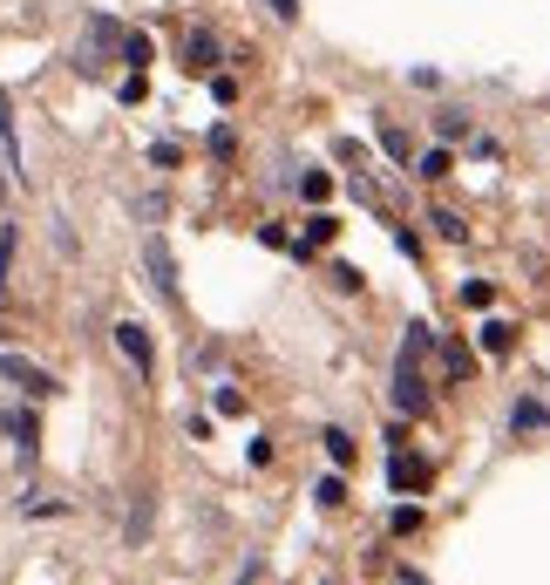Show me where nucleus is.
<instances>
[{
    "mask_svg": "<svg viewBox=\"0 0 550 585\" xmlns=\"http://www.w3.org/2000/svg\"><path fill=\"white\" fill-rule=\"evenodd\" d=\"M436 347V327H408V340H402V355H395V409L402 415H428V381H421V355Z\"/></svg>",
    "mask_w": 550,
    "mask_h": 585,
    "instance_id": "nucleus-1",
    "label": "nucleus"
},
{
    "mask_svg": "<svg viewBox=\"0 0 550 585\" xmlns=\"http://www.w3.org/2000/svg\"><path fill=\"white\" fill-rule=\"evenodd\" d=\"M109 48L123 55V28H116V21H102V14H96V21H89V42L75 48V68H82V75H102V55H109Z\"/></svg>",
    "mask_w": 550,
    "mask_h": 585,
    "instance_id": "nucleus-2",
    "label": "nucleus"
},
{
    "mask_svg": "<svg viewBox=\"0 0 550 585\" xmlns=\"http://www.w3.org/2000/svg\"><path fill=\"white\" fill-rule=\"evenodd\" d=\"M0 381H21L28 396H42V402H48V396H62V381H55L48 368H34L28 355H0Z\"/></svg>",
    "mask_w": 550,
    "mask_h": 585,
    "instance_id": "nucleus-3",
    "label": "nucleus"
},
{
    "mask_svg": "<svg viewBox=\"0 0 550 585\" xmlns=\"http://www.w3.org/2000/svg\"><path fill=\"white\" fill-rule=\"evenodd\" d=\"M116 347H123V361H130L136 375L156 368V347H150V327H143V321H116Z\"/></svg>",
    "mask_w": 550,
    "mask_h": 585,
    "instance_id": "nucleus-4",
    "label": "nucleus"
},
{
    "mask_svg": "<svg viewBox=\"0 0 550 585\" xmlns=\"http://www.w3.org/2000/svg\"><path fill=\"white\" fill-rule=\"evenodd\" d=\"M143 272H150V286L164 293V300H177V259H170L164 239H143Z\"/></svg>",
    "mask_w": 550,
    "mask_h": 585,
    "instance_id": "nucleus-5",
    "label": "nucleus"
},
{
    "mask_svg": "<svg viewBox=\"0 0 550 585\" xmlns=\"http://www.w3.org/2000/svg\"><path fill=\"white\" fill-rule=\"evenodd\" d=\"M177 55H184V68H198V75H205L211 62H224V55H218V34H211V28H190Z\"/></svg>",
    "mask_w": 550,
    "mask_h": 585,
    "instance_id": "nucleus-6",
    "label": "nucleus"
},
{
    "mask_svg": "<svg viewBox=\"0 0 550 585\" xmlns=\"http://www.w3.org/2000/svg\"><path fill=\"white\" fill-rule=\"evenodd\" d=\"M0 158H8L14 177H28V158H21V137H14V109H8V96H0Z\"/></svg>",
    "mask_w": 550,
    "mask_h": 585,
    "instance_id": "nucleus-7",
    "label": "nucleus"
},
{
    "mask_svg": "<svg viewBox=\"0 0 550 585\" xmlns=\"http://www.w3.org/2000/svg\"><path fill=\"white\" fill-rule=\"evenodd\" d=\"M387 484H395V490H421V484H428V463H415V456H387Z\"/></svg>",
    "mask_w": 550,
    "mask_h": 585,
    "instance_id": "nucleus-8",
    "label": "nucleus"
},
{
    "mask_svg": "<svg viewBox=\"0 0 550 585\" xmlns=\"http://www.w3.org/2000/svg\"><path fill=\"white\" fill-rule=\"evenodd\" d=\"M327 463H333V470H346V463H353V436H346V429H327Z\"/></svg>",
    "mask_w": 550,
    "mask_h": 585,
    "instance_id": "nucleus-9",
    "label": "nucleus"
},
{
    "mask_svg": "<svg viewBox=\"0 0 550 585\" xmlns=\"http://www.w3.org/2000/svg\"><path fill=\"white\" fill-rule=\"evenodd\" d=\"M299 198H306V205H327V198H333V177H327V171H306V177H299Z\"/></svg>",
    "mask_w": 550,
    "mask_h": 585,
    "instance_id": "nucleus-10",
    "label": "nucleus"
},
{
    "mask_svg": "<svg viewBox=\"0 0 550 585\" xmlns=\"http://www.w3.org/2000/svg\"><path fill=\"white\" fill-rule=\"evenodd\" d=\"M483 347H490V355H509V347H517V327H509V321H490V327H483Z\"/></svg>",
    "mask_w": 550,
    "mask_h": 585,
    "instance_id": "nucleus-11",
    "label": "nucleus"
},
{
    "mask_svg": "<svg viewBox=\"0 0 550 585\" xmlns=\"http://www.w3.org/2000/svg\"><path fill=\"white\" fill-rule=\"evenodd\" d=\"M381 150H387L395 164H408V130H402V123H381Z\"/></svg>",
    "mask_w": 550,
    "mask_h": 585,
    "instance_id": "nucleus-12",
    "label": "nucleus"
},
{
    "mask_svg": "<svg viewBox=\"0 0 550 585\" xmlns=\"http://www.w3.org/2000/svg\"><path fill=\"white\" fill-rule=\"evenodd\" d=\"M333 231H340V225H333L327 212H312V218H306V246H333Z\"/></svg>",
    "mask_w": 550,
    "mask_h": 585,
    "instance_id": "nucleus-13",
    "label": "nucleus"
},
{
    "mask_svg": "<svg viewBox=\"0 0 550 585\" xmlns=\"http://www.w3.org/2000/svg\"><path fill=\"white\" fill-rule=\"evenodd\" d=\"M211 158H218V164L239 158V137H231V123H218V130H211Z\"/></svg>",
    "mask_w": 550,
    "mask_h": 585,
    "instance_id": "nucleus-14",
    "label": "nucleus"
},
{
    "mask_svg": "<svg viewBox=\"0 0 550 585\" xmlns=\"http://www.w3.org/2000/svg\"><path fill=\"white\" fill-rule=\"evenodd\" d=\"M469 368H476V361H469V347H449V355H442V375L449 381H469Z\"/></svg>",
    "mask_w": 550,
    "mask_h": 585,
    "instance_id": "nucleus-15",
    "label": "nucleus"
},
{
    "mask_svg": "<svg viewBox=\"0 0 550 585\" xmlns=\"http://www.w3.org/2000/svg\"><path fill=\"white\" fill-rule=\"evenodd\" d=\"M509 422H517V429H543L550 409H543V402H517V415H509Z\"/></svg>",
    "mask_w": 550,
    "mask_h": 585,
    "instance_id": "nucleus-16",
    "label": "nucleus"
},
{
    "mask_svg": "<svg viewBox=\"0 0 550 585\" xmlns=\"http://www.w3.org/2000/svg\"><path fill=\"white\" fill-rule=\"evenodd\" d=\"M123 62H130V68L150 62V34H123Z\"/></svg>",
    "mask_w": 550,
    "mask_h": 585,
    "instance_id": "nucleus-17",
    "label": "nucleus"
},
{
    "mask_svg": "<svg viewBox=\"0 0 550 585\" xmlns=\"http://www.w3.org/2000/svg\"><path fill=\"white\" fill-rule=\"evenodd\" d=\"M387 524H395V538H415V531H421V511H415V503H402V511L387 518Z\"/></svg>",
    "mask_w": 550,
    "mask_h": 585,
    "instance_id": "nucleus-18",
    "label": "nucleus"
},
{
    "mask_svg": "<svg viewBox=\"0 0 550 585\" xmlns=\"http://www.w3.org/2000/svg\"><path fill=\"white\" fill-rule=\"evenodd\" d=\"M428 225H436V231H442V239H469V225H462L455 212H436V218H428Z\"/></svg>",
    "mask_w": 550,
    "mask_h": 585,
    "instance_id": "nucleus-19",
    "label": "nucleus"
},
{
    "mask_svg": "<svg viewBox=\"0 0 550 585\" xmlns=\"http://www.w3.org/2000/svg\"><path fill=\"white\" fill-rule=\"evenodd\" d=\"M211 96L231 109V102H239V75H211Z\"/></svg>",
    "mask_w": 550,
    "mask_h": 585,
    "instance_id": "nucleus-20",
    "label": "nucleus"
},
{
    "mask_svg": "<svg viewBox=\"0 0 550 585\" xmlns=\"http://www.w3.org/2000/svg\"><path fill=\"white\" fill-rule=\"evenodd\" d=\"M8 266H14V225H0V286H8Z\"/></svg>",
    "mask_w": 550,
    "mask_h": 585,
    "instance_id": "nucleus-21",
    "label": "nucleus"
},
{
    "mask_svg": "<svg viewBox=\"0 0 550 585\" xmlns=\"http://www.w3.org/2000/svg\"><path fill=\"white\" fill-rule=\"evenodd\" d=\"M462 300H469V306H490V300H496V286H490V280H469V286H462Z\"/></svg>",
    "mask_w": 550,
    "mask_h": 585,
    "instance_id": "nucleus-22",
    "label": "nucleus"
},
{
    "mask_svg": "<svg viewBox=\"0 0 550 585\" xmlns=\"http://www.w3.org/2000/svg\"><path fill=\"white\" fill-rule=\"evenodd\" d=\"M333 286L340 293H361V266H333Z\"/></svg>",
    "mask_w": 550,
    "mask_h": 585,
    "instance_id": "nucleus-23",
    "label": "nucleus"
},
{
    "mask_svg": "<svg viewBox=\"0 0 550 585\" xmlns=\"http://www.w3.org/2000/svg\"><path fill=\"white\" fill-rule=\"evenodd\" d=\"M421 177H449V150H428V158H421Z\"/></svg>",
    "mask_w": 550,
    "mask_h": 585,
    "instance_id": "nucleus-24",
    "label": "nucleus"
},
{
    "mask_svg": "<svg viewBox=\"0 0 550 585\" xmlns=\"http://www.w3.org/2000/svg\"><path fill=\"white\" fill-rule=\"evenodd\" d=\"M436 130H442V143H455V137H462V130H469V123H462V116H455V109H449V116H436Z\"/></svg>",
    "mask_w": 550,
    "mask_h": 585,
    "instance_id": "nucleus-25",
    "label": "nucleus"
},
{
    "mask_svg": "<svg viewBox=\"0 0 550 585\" xmlns=\"http://www.w3.org/2000/svg\"><path fill=\"white\" fill-rule=\"evenodd\" d=\"M320 503H327V511H333V503H346V484H340V477H327V484H320Z\"/></svg>",
    "mask_w": 550,
    "mask_h": 585,
    "instance_id": "nucleus-26",
    "label": "nucleus"
},
{
    "mask_svg": "<svg viewBox=\"0 0 550 585\" xmlns=\"http://www.w3.org/2000/svg\"><path fill=\"white\" fill-rule=\"evenodd\" d=\"M272 14H279V21H299V0H272Z\"/></svg>",
    "mask_w": 550,
    "mask_h": 585,
    "instance_id": "nucleus-27",
    "label": "nucleus"
},
{
    "mask_svg": "<svg viewBox=\"0 0 550 585\" xmlns=\"http://www.w3.org/2000/svg\"><path fill=\"white\" fill-rule=\"evenodd\" d=\"M402 585H428V578H421V572H408V565H402Z\"/></svg>",
    "mask_w": 550,
    "mask_h": 585,
    "instance_id": "nucleus-28",
    "label": "nucleus"
},
{
    "mask_svg": "<svg viewBox=\"0 0 550 585\" xmlns=\"http://www.w3.org/2000/svg\"><path fill=\"white\" fill-rule=\"evenodd\" d=\"M8 184H14V171H8V158H0V191H8Z\"/></svg>",
    "mask_w": 550,
    "mask_h": 585,
    "instance_id": "nucleus-29",
    "label": "nucleus"
}]
</instances>
